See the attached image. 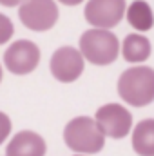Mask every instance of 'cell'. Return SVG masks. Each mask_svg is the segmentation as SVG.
Segmentation results:
<instances>
[{
    "label": "cell",
    "mask_w": 154,
    "mask_h": 156,
    "mask_svg": "<svg viewBox=\"0 0 154 156\" xmlns=\"http://www.w3.org/2000/svg\"><path fill=\"white\" fill-rule=\"evenodd\" d=\"M120 98L132 107H145L154 102V69L136 66L125 69L118 78Z\"/></svg>",
    "instance_id": "1"
},
{
    "label": "cell",
    "mask_w": 154,
    "mask_h": 156,
    "mask_svg": "<svg viewBox=\"0 0 154 156\" xmlns=\"http://www.w3.org/2000/svg\"><path fill=\"white\" fill-rule=\"evenodd\" d=\"M64 142L76 154H96L105 145V136L98 129L94 118L76 116L64 127Z\"/></svg>",
    "instance_id": "2"
},
{
    "label": "cell",
    "mask_w": 154,
    "mask_h": 156,
    "mask_svg": "<svg viewBox=\"0 0 154 156\" xmlns=\"http://www.w3.org/2000/svg\"><path fill=\"white\" fill-rule=\"evenodd\" d=\"M78 51L82 53L83 60L93 66H111L120 55V42L109 29L91 27L82 33Z\"/></svg>",
    "instance_id": "3"
},
{
    "label": "cell",
    "mask_w": 154,
    "mask_h": 156,
    "mask_svg": "<svg viewBox=\"0 0 154 156\" xmlns=\"http://www.w3.org/2000/svg\"><path fill=\"white\" fill-rule=\"evenodd\" d=\"M60 11L54 0H24L18 5V18L29 31L44 33L54 27Z\"/></svg>",
    "instance_id": "4"
},
{
    "label": "cell",
    "mask_w": 154,
    "mask_h": 156,
    "mask_svg": "<svg viewBox=\"0 0 154 156\" xmlns=\"http://www.w3.org/2000/svg\"><path fill=\"white\" fill-rule=\"evenodd\" d=\"M40 47L31 40H15L7 45L4 53V66L9 73L16 76L31 75L40 64Z\"/></svg>",
    "instance_id": "5"
},
{
    "label": "cell",
    "mask_w": 154,
    "mask_h": 156,
    "mask_svg": "<svg viewBox=\"0 0 154 156\" xmlns=\"http://www.w3.org/2000/svg\"><path fill=\"white\" fill-rule=\"evenodd\" d=\"M94 122L105 138L121 140L131 133L132 127V115L120 104H105L98 107Z\"/></svg>",
    "instance_id": "6"
},
{
    "label": "cell",
    "mask_w": 154,
    "mask_h": 156,
    "mask_svg": "<svg viewBox=\"0 0 154 156\" xmlns=\"http://www.w3.org/2000/svg\"><path fill=\"white\" fill-rule=\"evenodd\" d=\"M85 69V60L82 53L73 45H62L58 47L51 60H49V71L54 80L62 83H73L82 76Z\"/></svg>",
    "instance_id": "7"
},
{
    "label": "cell",
    "mask_w": 154,
    "mask_h": 156,
    "mask_svg": "<svg viewBox=\"0 0 154 156\" xmlns=\"http://www.w3.org/2000/svg\"><path fill=\"white\" fill-rule=\"evenodd\" d=\"M125 9H127L125 0H87L83 16L89 26L111 31L123 20Z\"/></svg>",
    "instance_id": "8"
},
{
    "label": "cell",
    "mask_w": 154,
    "mask_h": 156,
    "mask_svg": "<svg viewBox=\"0 0 154 156\" xmlns=\"http://www.w3.org/2000/svg\"><path fill=\"white\" fill-rule=\"evenodd\" d=\"M47 144L35 131L16 133L5 147V156H45Z\"/></svg>",
    "instance_id": "9"
},
{
    "label": "cell",
    "mask_w": 154,
    "mask_h": 156,
    "mask_svg": "<svg viewBox=\"0 0 154 156\" xmlns=\"http://www.w3.org/2000/svg\"><path fill=\"white\" fill-rule=\"evenodd\" d=\"M151 53H152L151 40L140 33L127 35L121 44V55H123L125 62H129V64H142L151 56Z\"/></svg>",
    "instance_id": "10"
},
{
    "label": "cell",
    "mask_w": 154,
    "mask_h": 156,
    "mask_svg": "<svg viewBox=\"0 0 154 156\" xmlns=\"http://www.w3.org/2000/svg\"><path fill=\"white\" fill-rule=\"evenodd\" d=\"M131 144L138 156H154V118L142 120L132 129Z\"/></svg>",
    "instance_id": "11"
},
{
    "label": "cell",
    "mask_w": 154,
    "mask_h": 156,
    "mask_svg": "<svg viewBox=\"0 0 154 156\" xmlns=\"http://www.w3.org/2000/svg\"><path fill=\"white\" fill-rule=\"evenodd\" d=\"M127 22L138 31V33H147L154 26V13L151 5L145 0H134L131 5L125 9Z\"/></svg>",
    "instance_id": "12"
},
{
    "label": "cell",
    "mask_w": 154,
    "mask_h": 156,
    "mask_svg": "<svg viewBox=\"0 0 154 156\" xmlns=\"http://www.w3.org/2000/svg\"><path fill=\"white\" fill-rule=\"evenodd\" d=\"M13 35H15V26H13V20H11L7 15L0 13V45L7 44L9 40L13 38Z\"/></svg>",
    "instance_id": "13"
},
{
    "label": "cell",
    "mask_w": 154,
    "mask_h": 156,
    "mask_svg": "<svg viewBox=\"0 0 154 156\" xmlns=\"http://www.w3.org/2000/svg\"><path fill=\"white\" fill-rule=\"evenodd\" d=\"M11 129H13V123H11V118L7 116L4 111H0V145L9 138L11 134Z\"/></svg>",
    "instance_id": "14"
},
{
    "label": "cell",
    "mask_w": 154,
    "mask_h": 156,
    "mask_svg": "<svg viewBox=\"0 0 154 156\" xmlns=\"http://www.w3.org/2000/svg\"><path fill=\"white\" fill-rule=\"evenodd\" d=\"M24 0H0V5L4 7H18Z\"/></svg>",
    "instance_id": "15"
},
{
    "label": "cell",
    "mask_w": 154,
    "mask_h": 156,
    "mask_svg": "<svg viewBox=\"0 0 154 156\" xmlns=\"http://www.w3.org/2000/svg\"><path fill=\"white\" fill-rule=\"evenodd\" d=\"M60 4H64V5H80L82 2H85V0H58Z\"/></svg>",
    "instance_id": "16"
},
{
    "label": "cell",
    "mask_w": 154,
    "mask_h": 156,
    "mask_svg": "<svg viewBox=\"0 0 154 156\" xmlns=\"http://www.w3.org/2000/svg\"><path fill=\"white\" fill-rule=\"evenodd\" d=\"M2 78H4V69H2V64H0V83H2Z\"/></svg>",
    "instance_id": "17"
},
{
    "label": "cell",
    "mask_w": 154,
    "mask_h": 156,
    "mask_svg": "<svg viewBox=\"0 0 154 156\" xmlns=\"http://www.w3.org/2000/svg\"><path fill=\"white\" fill-rule=\"evenodd\" d=\"M75 156H85V154H75Z\"/></svg>",
    "instance_id": "18"
}]
</instances>
